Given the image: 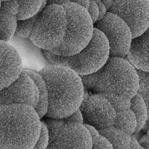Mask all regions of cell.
Segmentation results:
<instances>
[{
    "label": "cell",
    "mask_w": 149,
    "mask_h": 149,
    "mask_svg": "<svg viewBox=\"0 0 149 149\" xmlns=\"http://www.w3.org/2000/svg\"><path fill=\"white\" fill-rule=\"evenodd\" d=\"M38 73L44 79L48 91L45 118L63 119L79 108L84 95L79 75L66 66L54 65L47 66Z\"/></svg>",
    "instance_id": "6da1fadb"
},
{
    "label": "cell",
    "mask_w": 149,
    "mask_h": 149,
    "mask_svg": "<svg viewBox=\"0 0 149 149\" xmlns=\"http://www.w3.org/2000/svg\"><path fill=\"white\" fill-rule=\"evenodd\" d=\"M41 130V119L29 105L0 107V149H32Z\"/></svg>",
    "instance_id": "7a4b0ae2"
},
{
    "label": "cell",
    "mask_w": 149,
    "mask_h": 149,
    "mask_svg": "<svg viewBox=\"0 0 149 149\" xmlns=\"http://www.w3.org/2000/svg\"><path fill=\"white\" fill-rule=\"evenodd\" d=\"M84 89L105 98L130 100L137 93L139 76L136 69L125 58L109 57L97 72L80 76Z\"/></svg>",
    "instance_id": "3957f363"
},
{
    "label": "cell",
    "mask_w": 149,
    "mask_h": 149,
    "mask_svg": "<svg viewBox=\"0 0 149 149\" xmlns=\"http://www.w3.org/2000/svg\"><path fill=\"white\" fill-rule=\"evenodd\" d=\"M42 52L51 65L66 66L83 76L93 74L102 68L109 58V47L104 34L94 28L88 44L73 55L61 56L47 50Z\"/></svg>",
    "instance_id": "277c9868"
},
{
    "label": "cell",
    "mask_w": 149,
    "mask_h": 149,
    "mask_svg": "<svg viewBox=\"0 0 149 149\" xmlns=\"http://www.w3.org/2000/svg\"><path fill=\"white\" fill-rule=\"evenodd\" d=\"M62 6L66 15L65 34L61 44L49 51L58 55L69 56L79 52L88 44L94 27L85 8L72 1H68Z\"/></svg>",
    "instance_id": "5b68a950"
},
{
    "label": "cell",
    "mask_w": 149,
    "mask_h": 149,
    "mask_svg": "<svg viewBox=\"0 0 149 149\" xmlns=\"http://www.w3.org/2000/svg\"><path fill=\"white\" fill-rule=\"evenodd\" d=\"M66 23V13L62 5H47L40 12L29 39L42 50L54 49L63 40Z\"/></svg>",
    "instance_id": "8992f818"
},
{
    "label": "cell",
    "mask_w": 149,
    "mask_h": 149,
    "mask_svg": "<svg viewBox=\"0 0 149 149\" xmlns=\"http://www.w3.org/2000/svg\"><path fill=\"white\" fill-rule=\"evenodd\" d=\"M41 120L48 132L47 149H91L92 138L84 124L66 122L63 118Z\"/></svg>",
    "instance_id": "52a82bcc"
},
{
    "label": "cell",
    "mask_w": 149,
    "mask_h": 149,
    "mask_svg": "<svg viewBox=\"0 0 149 149\" xmlns=\"http://www.w3.org/2000/svg\"><path fill=\"white\" fill-rule=\"evenodd\" d=\"M94 27L106 37L109 47V57H126L133 37L130 28L122 19L108 12Z\"/></svg>",
    "instance_id": "ba28073f"
},
{
    "label": "cell",
    "mask_w": 149,
    "mask_h": 149,
    "mask_svg": "<svg viewBox=\"0 0 149 149\" xmlns=\"http://www.w3.org/2000/svg\"><path fill=\"white\" fill-rule=\"evenodd\" d=\"M79 109L84 125L91 126L98 132L113 127L116 112L110 101L102 95H84Z\"/></svg>",
    "instance_id": "9c48e42d"
},
{
    "label": "cell",
    "mask_w": 149,
    "mask_h": 149,
    "mask_svg": "<svg viewBox=\"0 0 149 149\" xmlns=\"http://www.w3.org/2000/svg\"><path fill=\"white\" fill-rule=\"evenodd\" d=\"M108 12L122 19L130 28L133 38L149 28V1H113Z\"/></svg>",
    "instance_id": "30bf717a"
},
{
    "label": "cell",
    "mask_w": 149,
    "mask_h": 149,
    "mask_svg": "<svg viewBox=\"0 0 149 149\" xmlns=\"http://www.w3.org/2000/svg\"><path fill=\"white\" fill-rule=\"evenodd\" d=\"M36 86L24 71L22 70L18 79L11 86L0 90V107L13 103L34 105L36 94Z\"/></svg>",
    "instance_id": "8fae6325"
},
{
    "label": "cell",
    "mask_w": 149,
    "mask_h": 149,
    "mask_svg": "<svg viewBox=\"0 0 149 149\" xmlns=\"http://www.w3.org/2000/svg\"><path fill=\"white\" fill-rule=\"evenodd\" d=\"M20 58L8 42L0 41V90L15 83L22 73Z\"/></svg>",
    "instance_id": "7c38bea8"
},
{
    "label": "cell",
    "mask_w": 149,
    "mask_h": 149,
    "mask_svg": "<svg viewBox=\"0 0 149 149\" xmlns=\"http://www.w3.org/2000/svg\"><path fill=\"white\" fill-rule=\"evenodd\" d=\"M17 51L22 65V68L38 72L43 68L50 65L45 57L42 49L36 46L29 38L14 36L8 42Z\"/></svg>",
    "instance_id": "4fadbf2b"
},
{
    "label": "cell",
    "mask_w": 149,
    "mask_h": 149,
    "mask_svg": "<svg viewBox=\"0 0 149 149\" xmlns=\"http://www.w3.org/2000/svg\"><path fill=\"white\" fill-rule=\"evenodd\" d=\"M107 99L113 105L116 112L113 127L132 136L136 133L137 122L130 109V100L118 97H109Z\"/></svg>",
    "instance_id": "5bb4252c"
},
{
    "label": "cell",
    "mask_w": 149,
    "mask_h": 149,
    "mask_svg": "<svg viewBox=\"0 0 149 149\" xmlns=\"http://www.w3.org/2000/svg\"><path fill=\"white\" fill-rule=\"evenodd\" d=\"M126 57L136 70L149 72V28L132 39Z\"/></svg>",
    "instance_id": "9a60e30c"
},
{
    "label": "cell",
    "mask_w": 149,
    "mask_h": 149,
    "mask_svg": "<svg viewBox=\"0 0 149 149\" xmlns=\"http://www.w3.org/2000/svg\"><path fill=\"white\" fill-rule=\"evenodd\" d=\"M17 1H3L0 5V41L9 42L14 36L17 23Z\"/></svg>",
    "instance_id": "2e32d148"
},
{
    "label": "cell",
    "mask_w": 149,
    "mask_h": 149,
    "mask_svg": "<svg viewBox=\"0 0 149 149\" xmlns=\"http://www.w3.org/2000/svg\"><path fill=\"white\" fill-rule=\"evenodd\" d=\"M23 70L27 73L37 88L38 99L34 108L40 119H41L46 115L48 106V91L45 82L42 77L38 72L29 69H23Z\"/></svg>",
    "instance_id": "e0dca14e"
},
{
    "label": "cell",
    "mask_w": 149,
    "mask_h": 149,
    "mask_svg": "<svg viewBox=\"0 0 149 149\" xmlns=\"http://www.w3.org/2000/svg\"><path fill=\"white\" fill-rule=\"evenodd\" d=\"M111 143L113 149H129L131 136L113 127L98 132Z\"/></svg>",
    "instance_id": "ac0fdd59"
},
{
    "label": "cell",
    "mask_w": 149,
    "mask_h": 149,
    "mask_svg": "<svg viewBox=\"0 0 149 149\" xmlns=\"http://www.w3.org/2000/svg\"><path fill=\"white\" fill-rule=\"evenodd\" d=\"M18 3L17 20H24L37 14L47 6V1H17Z\"/></svg>",
    "instance_id": "d6986e66"
},
{
    "label": "cell",
    "mask_w": 149,
    "mask_h": 149,
    "mask_svg": "<svg viewBox=\"0 0 149 149\" xmlns=\"http://www.w3.org/2000/svg\"><path fill=\"white\" fill-rule=\"evenodd\" d=\"M130 109L134 113L137 127L136 133L143 129L148 119V111L146 105L140 95L136 94L130 99Z\"/></svg>",
    "instance_id": "ffe728a7"
},
{
    "label": "cell",
    "mask_w": 149,
    "mask_h": 149,
    "mask_svg": "<svg viewBox=\"0 0 149 149\" xmlns=\"http://www.w3.org/2000/svg\"><path fill=\"white\" fill-rule=\"evenodd\" d=\"M137 70L139 76V87L137 94L143 98L148 111V119L149 120V72Z\"/></svg>",
    "instance_id": "44dd1931"
},
{
    "label": "cell",
    "mask_w": 149,
    "mask_h": 149,
    "mask_svg": "<svg viewBox=\"0 0 149 149\" xmlns=\"http://www.w3.org/2000/svg\"><path fill=\"white\" fill-rule=\"evenodd\" d=\"M89 131L92 138L91 149H113L111 143L93 127L84 125Z\"/></svg>",
    "instance_id": "7402d4cb"
},
{
    "label": "cell",
    "mask_w": 149,
    "mask_h": 149,
    "mask_svg": "<svg viewBox=\"0 0 149 149\" xmlns=\"http://www.w3.org/2000/svg\"><path fill=\"white\" fill-rule=\"evenodd\" d=\"M40 12L33 17L28 19L24 20H17L16 30L14 36H17L24 38H29Z\"/></svg>",
    "instance_id": "603a6c76"
},
{
    "label": "cell",
    "mask_w": 149,
    "mask_h": 149,
    "mask_svg": "<svg viewBox=\"0 0 149 149\" xmlns=\"http://www.w3.org/2000/svg\"><path fill=\"white\" fill-rule=\"evenodd\" d=\"M49 144V135L45 125L41 120V130L38 139L32 149H47Z\"/></svg>",
    "instance_id": "cb8c5ba5"
},
{
    "label": "cell",
    "mask_w": 149,
    "mask_h": 149,
    "mask_svg": "<svg viewBox=\"0 0 149 149\" xmlns=\"http://www.w3.org/2000/svg\"><path fill=\"white\" fill-rule=\"evenodd\" d=\"M87 10L93 21V24H94L98 21L99 16L98 8L95 1H89V6Z\"/></svg>",
    "instance_id": "d4e9b609"
},
{
    "label": "cell",
    "mask_w": 149,
    "mask_h": 149,
    "mask_svg": "<svg viewBox=\"0 0 149 149\" xmlns=\"http://www.w3.org/2000/svg\"><path fill=\"white\" fill-rule=\"evenodd\" d=\"M65 120L69 122H74V123H83V117L80 110L78 109L75 112L70 115V116L63 118Z\"/></svg>",
    "instance_id": "484cf974"
},
{
    "label": "cell",
    "mask_w": 149,
    "mask_h": 149,
    "mask_svg": "<svg viewBox=\"0 0 149 149\" xmlns=\"http://www.w3.org/2000/svg\"><path fill=\"white\" fill-rule=\"evenodd\" d=\"M95 2L97 4V6L98 8V11H99V16H98V21L102 19L105 16V15L107 14L108 11L105 5L102 3L101 1L96 0Z\"/></svg>",
    "instance_id": "4316f807"
},
{
    "label": "cell",
    "mask_w": 149,
    "mask_h": 149,
    "mask_svg": "<svg viewBox=\"0 0 149 149\" xmlns=\"http://www.w3.org/2000/svg\"><path fill=\"white\" fill-rule=\"evenodd\" d=\"M72 1L85 8L86 10H87L89 6V1L88 0H75Z\"/></svg>",
    "instance_id": "83f0119b"
},
{
    "label": "cell",
    "mask_w": 149,
    "mask_h": 149,
    "mask_svg": "<svg viewBox=\"0 0 149 149\" xmlns=\"http://www.w3.org/2000/svg\"><path fill=\"white\" fill-rule=\"evenodd\" d=\"M102 2V3L105 5L107 11L108 12V10L110 9V8H111L112 4H113V1H111V0H103V1H101Z\"/></svg>",
    "instance_id": "f1b7e54d"
},
{
    "label": "cell",
    "mask_w": 149,
    "mask_h": 149,
    "mask_svg": "<svg viewBox=\"0 0 149 149\" xmlns=\"http://www.w3.org/2000/svg\"><path fill=\"white\" fill-rule=\"evenodd\" d=\"M140 145L146 149H149V139H147L144 141L139 143Z\"/></svg>",
    "instance_id": "f546056e"
},
{
    "label": "cell",
    "mask_w": 149,
    "mask_h": 149,
    "mask_svg": "<svg viewBox=\"0 0 149 149\" xmlns=\"http://www.w3.org/2000/svg\"><path fill=\"white\" fill-rule=\"evenodd\" d=\"M146 135L147 136V138L149 139V128H148V129L147 131V134Z\"/></svg>",
    "instance_id": "4dcf8cb0"
},
{
    "label": "cell",
    "mask_w": 149,
    "mask_h": 149,
    "mask_svg": "<svg viewBox=\"0 0 149 149\" xmlns=\"http://www.w3.org/2000/svg\"><path fill=\"white\" fill-rule=\"evenodd\" d=\"M141 149H146V148H144V147H142V148H141Z\"/></svg>",
    "instance_id": "1f68e13d"
},
{
    "label": "cell",
    "mask_w": 149,
    "mask_h": 149,
    "mask_svg": "<svg viewBox=\"0 0 149 149\" xmlns=\"http://www.w3.org/2000/svg\"><path fill=\"white\" fill-rule=\"evenodd\" d=\"M1 1H0V5H1Z\"/></svg>",
    "instance_id": "d6a6232c"
}]
</instances>
